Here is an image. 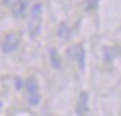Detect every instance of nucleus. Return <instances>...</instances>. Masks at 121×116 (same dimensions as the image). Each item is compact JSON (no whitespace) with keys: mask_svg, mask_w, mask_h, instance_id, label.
<instances>
[{"mask_svg":"<svg viewBox=\"0 0 121 116\" xmlns=\"http://www.w3.org/2000/svg\"><path fill=\"white\" fill-rule=\"evenodd\" d=\"M68 56L70 59L77 61V64L79 65L81 71L85 69V59H86V52H85V48L82 47L81 45H76L73 47H70L68 51H66Z\"/></svg>","mask_w":121,"mask_h":116,"instance_id":"nucleus-1","label":"nucleus"},{"mask_svg":"<svg viewBox=\"0 0 121 116\" xmlns=\"http://www.w3.org/2000/svg\"><path fill=\"white\" fill-rule=\"evenodd\" d=\"M20 45V39L14 34H8L5 35V38L1 42V51L4 54H9L12 51H14Z\"/></svg>","mask_w":121,"mask_h":116,"instance_id":"nucleus-2","label":"nucleus"},{"mask_svg":"<svg viewBox=\"0 0 121 116\" xmlns=\"http://www.w3.org/2000/svg\"><path fill=\"white\" fill-rule=\"evenodd\" d=\"M87 106H89V94L86 91H82L78 97V103H77V108H76L77 115L83 116L87 112Z\"/></svg>","mask_w":121,"mask_h":116,"instance_id":"nucleus-3","label":"nucleus"},{"mask_svg":"<svg viewBox=\"0 0 121 116\" xmlns=\"http://www.w3.org/2000/svg\"><path fill=\"white\" fill-rule=\"evenodd\" d=\"M27 7H29V0H16L13 3V7H12L13 16L14 17L24 16V13H25Z\"/></svg>","mask_w":121,"mask_h":116,"instance_id":"nucleus-4","label":"nucleus"},{"mask_svg":"<svg viewBox=\"0 0 121 116\" xmlns=\"http://www.w3.org/2000/svg\"><path fill=\"white\" fill-rule=\"evenodd\" d=\"M48 55H50L51 65L55 69H61V59H60V55H59L57 50L56 48H50L48 50Z\"/></svg>","mask_w":121,"mask_h":116,"instance_id":"nucleus-5","label":"nucleus"},{"mask_svg":"<svg viewBox=\"0 0 121 116\" xmlns=\"http://www.w3.org/2000/svg\"><path fill=\"white\" fill-rule=\"evenodd\" d=\"M25 89L26 91L29 93V95H33V94H38V82L34 77H29L25 82Z\"/></svg>","mask_w":121,"mask_h":116,"instance_id":"nucleus-6","label":"nucleus"},{"mask_svg":"<svg viewBox=\"0 0 121 116\" xmlns=\"http://www.w3.org/2000/svg\"><path fill=\"white\" fill-rule=\"evenodd\" d=\"M40 22H42V18H33L31 24H30V34H31V37H37L38 34H39L40 31Z\"/></svg>","mask_w":121,"mask_h":116,"instance_id":"nucleus-7","label":"nucleus"},{"mask_svg":"<svg viewBox=\"0 0 121 116\" xmlns=\"http://www.w3.org/2000/svg\"><path fill=\"white\" fill-rule=\"evenodd\" d=\"M116 52H117V50H115V48H112V47H104V48H103V54H104L105 61L111 63V61L115 59Z\"/></svg>","mask_w":121,"mask_h":116,"instance_id":"nucleus-8","label":"nucleus"},{"mask_svg":"<svg viewBox=\"0 0 121 116\" xmlns=\"http://www.w3.org/2000/svg\"><path fill=\"white\" fill-rule=\"evenodd\" d=\"M43 13V4L42 3H35L31 8V16L33 18H40Z\"/></svg>","mask_w":121,"mask_h":116,"instance_id":"nucleus-9","label":"nucleus"},{"mask_svg":"<svg viewBox=\"0 0 121 116\" xmlns=\"http://www.w3.org/2000/svg\"><path fill=\"white\" fill-rule=\"evenodd\" d=\"M57 34H59V37H60V38H68V35H69V27H68V25L63 22V24L59 26Z\"/></svg>","mask_w":121,"mask_h":116,"instance_id":"nucleus-10","label":"nucleus"},{"mask_svg":"<svg viewBox=\"0 0 121 116\" xmlns=\"http://www.w3.org/2000/svg\"><path fill=\"white\" fill-rule=\"evenodd\" d=\"M39 102H40L39 94H33V95H30V97H29V103L31 106H38V104H39Z\"/></svg>","mask_w":121,"mask_h":116,"instance_id":"nucleus-11","label":"nucleus"},{"mask_svg":"<svg viewBox=\"0 0 121 116\" xmlns=\"http://www.w3.org/2000/svg\"><path fill=\"white\" fill-rule=\"evenodd\" d=\"M98 1L99 0H87V5H86V9L87 11H92L98 7Z\"/></svg>","mask_w":121,"mask_h":116,"instance_id":"nucleus-12","label":"nucleus"},{"mask_svg":"<svg viewBox=\"0 0 121 116\" xmlns=\"http://www.w3.org/2000/svg\"><path fill=\"white\" fill-rule=\"evenodd\" d=\"M14 85H16V89L17 90H20L22 87V81H21V78H20V77H14Z\"/></svg>","mask_w":121,"mask_h":116,"instance_id":"nucleus-13","label":"nucleus"},{"mask_svg":"<svg viewBox=\"0 0 121 116\" xmlns=\"http://www.w3.org/2000/svg\"><path fill=\"white\" fill-rule=\"evenodd\" d=\"M117 51H118V54H120V56H121V47H120V48H117Z\"/></svg>","mask_w":121,"mask_h":116,"instance_id":"nucleus-14","label":"nucleus"},{"mask_svg":"<svg viewBox=\"0 0 121 116\" xmlns=\"http://www.w3.org/2000/svg\"><path fill=\"white\" fill-rule=\"evenodd\" d=\"M1 106H3V104H1V102H0V110H1Z\"/></svg>","mask_w":121,"mask_h":116,"instance_id":"nucleus-15","label":"nucleus"},{"mask_svg":"<svg viewBox=\"0 0 121 116\" xmlns=\"http://www.w3.org/2000/svg\"><path fill=\"white\" fill-rule=\"evenodd\" d=\"M4 1H5V4H7V3H8V0H4Z\"/></svg>","mask_w":121,"mask_h":116,"instance_id":"nucleus-16","label":"nucleus"}]
</instances>
